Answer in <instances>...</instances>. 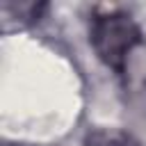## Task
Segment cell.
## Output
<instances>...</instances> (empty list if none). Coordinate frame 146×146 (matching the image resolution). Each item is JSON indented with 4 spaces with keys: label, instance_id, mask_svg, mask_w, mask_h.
Listing matches in <instances>:
<instances>
[{
    "label": "cell",
    "instance_id": "obj_1",
    "mask_svg": "<svg viewBox=\"0 0 146 146\" xmlns=\"http://www.w3.org/2000/svg\"><path fill=\"white\" fill-rule=\"evenodd\" d=\"M89 43L96 57L114 71V75L125 78L130 55L144 43L141 27L137 21L119 7H94L89 16Z\"/></svg>",
    "mask_w": 146,
    "mask_h": 146
},
{
    "label": "cell",
    "instance_id": "obj_2",
    "mask_svg": "<svg viewBox=\"0 0 146 146\" xmlns=\"http://www.w3.org/2000/svg\"><path fill=\"white\" fill-rule=\"evenodd\" d=\"M48 9L46 2H2L0 16H2V32L11 34L18 30H27L34 23H39L41 14Z\"/></svg>",
    "mask_w": 146,
    "mask_h": 146
},
{
    "label": "cell",
    "instance_id": "obj_3",
    "mask_svg": "<svg viewBox=\"0 0 146 146\" xmlns=\"http://www.w3.org/2000/svg\"><path fill=\"white\" fill-rule=\"evenodd\" d=\"M82 146H141V141L135 135H130L121 128L100 125V128H91L84 135Z\"/></svg>",
    "mask_w": 146,
    "mask_h": 146
}]
</instances>
